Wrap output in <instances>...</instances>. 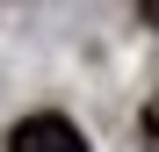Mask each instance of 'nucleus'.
<instances>
[{"label": "nucleus", "mask_w": 159, "mask_h": 152, "mask_svg": "<svg viewBox=\"0 0 159 152\" xmlns=\"http://www.w3.org/2000/svg\"><path fill=\"white\" fill-rule=\"evenodd\" d=\"M145 152H159V94L145 101Z\"/></svg>", "instance_id": "nucleus-2"}, {"label": "nucleus", "mask_w": 159, "mask_h": 152, "mask_svg": "<svg viewBox=\"0 0 159 152\" xmlns=\"http://www.w3.org/2000/svg\"><path fill=\"white\" fill-rule=\"evenodd\" d=\"M138 15H145V22H152V29H159V0H138Z\"/></svg>", "instance_id": "nucleus-3"}, {"label": "nucleus", "mask_w": 159, "mask_h": 152, "mask_svg": "<svg viewBox=\"0 0 159 152\" xmlns=\"http://www.w3.org/2000/svg\"><path fill=\"white\" fill-rule=\"evenodd\" d=\"M7 152H87V138H80V123H65V116H22L7 131Z\"/></svg>", "instance_id": "nucleus-1"}]
</instances>
